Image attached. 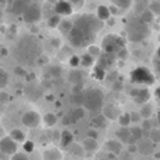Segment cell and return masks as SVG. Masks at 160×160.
<instances>
[{
    "label": "cell",
    "instance_id": "44dd1931",
    "mask_svg": "<svg viewBox=\"0 0 160 160\" xmlns=\"http://www.w3.org/2000/svg\"><path fill=\"white\" fill-rule=\"evenodd\" d=\"M111 16H112V13H111V10H109L108 6H99L97 9V17L99 18L101 21L111 20Z\"/></svg>",
    "mask_w": 160,
    "mask_h": 160
},
{
    "label": "cell",
    "instance_id": "680465c9",
    "mask_svg": "<svg viewBox=\"0 0 160 160\" xmlns=\"http://www.w3.org/2000/svg\"><path fill=\"white\" fill-rule=\"evenodd\" d=\"M156 58H157V60L160 61V47H159V48L156 50Z\"/></svg>",
    "mask_w": 160,
    "mask_h": 160
},
{
    "label": "cell",
    "instance_id": "bcb514c9",
    "mask_svg": "<svg viewBox=\"0 0 160 160\" xmlns=\"http://www.w3.org/2000/svg\"><path fill=\"white\" fill-rule=\"evenodd\" d=\"M130 118H132V123H136L140 121L142 115H140V112H130Z\"/></svg>",
    "mask_w": 160,
    "mask_h": 160
},
{
    "label": "cell",
    "instance_id": "681fc988",
    "mask_svg": "<svg viewBox=\"0 0 160 160\" xmlns=\"http://www.w3.org/2000/svg\"><path fill=\"white\" fill-rule=\"evenodd\" d=\"M118 57L121 58V60H126V58H128V50L126 48H122L121 51L118 52Z\"/></svg>",
    "mask_w": 160,
    "mask_h": 160
},
{
    "label": "cell",
    "instance_id": "30bf717a",
    "mask_svg": "<svg viewBox=\"0 0 160 160\" xmlns=\"http://www.w3.org/2000/svg\"><path fill=\"white\" fill-rule=\"evenodd\" d=\"M130 95H132L133 101H135L136 103H142V105L148 103V102H149V98H150V92H149L148 88H139V89H132Z\"/></svg>",
    "mask_w": 160,
    "mask_h": 160
},
{
    "label": "cell",
    "instance_id": "be15d7a7",
    "mask_svg": "<svg viewBox=\"0 0 160 160\" xmlns=\"http://www.w3.org/2000/svg\"><path fill=\"white\" fill-rule=\"evenodd\" d=\"M159 40H160V36H159Z\"/></svg>",
    "mask_w": 160,
    "mask_h": 160
},
{
    "label": "cell",
    "instance_id": "91938a15",
    "mask_svg": "<svg viewBox=\"0 0 160 160\" xmlns=\"http://www.w3.org/2000/svg\"><path fill=\"white\" fill-rule=\"evenodd\" d=\"M4 136H6V135H4V132H3V129H2V128H0V139H3Z\"/></svg>",
    "mask_w": 160,
    "mask_h": 160
},
{
    "label": "cell",
    "instance_id": "3957f363",
    "mask_svg": "<svg viewBox=\"0 0 160 160\" xmlns=\"http://www.w3.org/2000/svg\"><path fill=\"white\" fill-rule=\"evenodd\" d=\"M125 31H126V37L129 38V41L132 42H140L149 36V27L146 23H143L139 18H130L128 21L126 27H125Z\"/></svg>",
    "mask_w": 160,
    "mask_h": 160
},
{
    "label": "cell",
    "instance_id": "f5cc1de1",
    "mask_svg": "<svg viewBox=\"0 0 160 160\" xmlns=\"http://www.w3.org/2000/svg\"><path fill=\"white\" fill-rule=\"evenodd\" d=\"M128 152H130V153L138 152V145H129V146H128Z\"/></svg>",
    "mask_w": 160,
    "mask_h": 160
},
{
    "label": "cell",
    "instance_id": "94428289",
    "mask_svg": "<svg viewBox=\"0 0 160 160\" xmlns=\"http://www.w3.org/2000/svg\"><path fill=\"white\" fill-rule=\"evenodd\" d=\"M157 122H159V125H160V109L157 111Z\"/></svg>",
    "mask_w": 160,
    "mask_h": 160
},
{
    "label": "cell",
    "instance_id": "1f68e13d",
    "mask_svg": "<svg viewBox=\"0 0 160 160\" xmlns=\"http://www.w3.org/2000/svg\"><path fill=\"white\" fill-rule=\"evenodd\" d=\"M149 139H150L153 143L160 142V129L159 128H153V129L149 132Z\"/></svg>",
    "mask_w": 160,
    "mask_h": 160
},
{
    "label": "cell",
    "instance_id": "74e56055",
    "mask_svg": "<svg viewBox=\"0 0 160 160\" xmlns=\"http://www.w3.org/2000/svg\"><path fill=\"white\" fill-rule=\"evenodd\" d=\"M140 115H142V118L149 119L152 116V106L150 105H143V108L140 109Z\"/></svg>",
    "mask_w": 160,
    "mask_h": 160
},
{
    "label": "cell",
    "instance_id": "b9f144b4",
    "mask_svg": "<svg viewBox=\"0 0 160 160\" xmlns=\"http://www.w3.org/2000/svg\"><path fill=\"white\" fill-rule=\"evenodd\" d=\"M88 54H89L91 57H99L101 48H98L97 45H89V47H88Z\"/></svg>",
    "mask_w": 160,
    "mask_h": 160
},
{
    "label": "cell",
    "instance_id": "60d3db41",
    "mask_svg": "<svg viewBox=\"0 0 160 160\" xmlns=\"http://www.w3.org/2000/svg\"><path fill=\"white\" fill-rule=\"evenodd\" d=\"M72 101L75 103H78V105H84V92H74L72 95Z\"/></svg>",
    "mask_w": 160,
    "mask_h": 160
},
{
    "label": "cell",
    "instance_id": "11a10c76",
    "mask_svg": "<svg viewBox=\"0 0 160 160\" xmlns=\"http://www.w3.org/2000/svg\"><path fill=\"white\" fill-rule=\"evenodd\" d=\"M16 74H18V75H26V71L21 70V67H17V68H16Z\"/></svg>",
    "mask_w": 160,
    "mask_h": 160
},
{
    "label": "cell",
    "instance_id": "d4e9b609",
    "mask_svg": "<svg viewBox=\"0 0 160 160\" xmlns=\"http://www.w3.org/2000/svg\"><path fill=\"white\" fill-rule=\"evenodd\" d=\"M154 13L153 12H150L149 9H146V10H143L142 12V14H140V20L143 21V23H146V24H150V23H153L154 21Z\"/></svg>",
    "mask_w": 160,
    "mask_h": 160
},
{
    "label": "cell",
    "instance_id": "7bdbcfd3",
    "mask_svg": "<svg viewBox=\"0 0 160 160\" xmlns=\"http://www.w3.org/2000/svg\"><path fill=\"white\" fill-rule=\"evenodd\" d=\"M149 10L154 13V16L160 14V2H150L149 4Z\"/></svg>",
    "mask_w": 160,
    "mask_h": 160
},
{
    "label": "cell",
    "instance_id": "c3c4849f",
    "mask_svg": "<svg viewBox=\"0 0 160 160\" xmlns=\"http://www.w3.org/2000/svg\"><path fill=\"white\" fill-rule=\"evenodd\" d=\"M153 65H154V71H156V74L160 77V61L157 60V58H154Z\"/></svg>",
    "mask_w": 160,
    "mask_h": 160
},
{
    "label": "cell",
    "instance_id": "ffe728a7",
    "mask_svg": "<svg viewBox=\"0 0 160 160\" xmlns=\"http://www.w3.org/2000/svg\"><path fill=\"white\" fill-rule=\"evenodd\" d=\"M106 116L103 115V113H98V115H95L94 118L91 119V125H92V128H97V129H99V128H105L106 126Z\"/></svg>",
    "mask_w": 160,
    "mask_h": 160
},
{
    "label": "cell",
    "instance_id": "83f0119b",
    "mask_svg": "<svg viewBox=\"0 0 160 160\" xmlns=\"http://www.w3.org/2000/svg\"><path fill=\"white\" fill-rule=\"evenodd\" d=\"M42 121H44V125L45 126H54V125H57V116L54 115V113H45L44 116H42Z\"/></svg>",
    "mask_w": 160,
    "mask_h": 160
},
{
    "label": "cell",
    "instance_id": "9c48e42d",
    "mask_svg": "<svg viewBox=\"0 0 160 160\" xmlns=\"http://www.w3.org/2000/svg\"><path fill=\"white\" fill-rule=\"evenodd\" d=\"M41 122V116L36 111H28L21 116V123L27 128H37Z\"/></svg>",
    "mask_w": 160,
    "mask_h": 160
},
{
    "label": "cell",
    "instance_id": "f1b7e54d",
    "mask_svg": "<svg viewBox=\"0 0 160 160\" xmlns=\"http://www.w3.org/2000/svg\"><path fill=\"white\" fill-rule=\"evenodd\" d=\"M113 62V54H106L105 52V55H101V58H99V64L98 65H101L102 68H106L108 65H111V64Z\"/></svg>",
    "mask_w": 160,
    "mask_h": 160
},
{
    "label": "cell",
    "instance_id": "6f0895ef",
    "mask_svg": "<svg viewBox=\"0 0 160 160\" xmlns=\"http://www.w3.org/2000/svg\"><path fill=\"white\" fill-rule=\"evenodd\" d=\"M0 160H10V159H9V156H7V154L0 153Z\"/></svg>",
    "mask_w": 160,
    "mask_h": 160
},
{
    "label": "cell",
    "instance_id": "6125c7cd",
    "mask_svg": "<svg viewBox=\"0 0 160 160\" xmlns=\"http://www.w3.org/2000/svg\"><path fill=\"white\" fill-rule=\"evenodd\" d=\"M97 160H108V159H97Z\"/></svg>",
    "mask_w": 160,
    "mask_h": 160
},
{
    "label": "cell",
    "instance_id": "7402d4cb",
    "mask_svg": "<svg viewBox=\"0 0 160 160\" xmlns=\"http://www.w3.org/2000/svg\"><path fill=\"white\" fill-rule=\"evenodd\" d=\"M9 136L17 143H20V142L24 143L26 142V133L23 132L21 129H17V128H16V129H12V132H10Z\"/></svg>",
    "mask_w": 160,
    "mask_h": 160
},
{
    "label": "cell",
    "instance_id": "9f6ffc18",
    "mask_svg": "<svg viewBox=\"0 0 160 160\" xmlns=\"http://www.w3.org/2000/svg\"><path fill=\"white\" fill-rule=\"evenodd\" d=\"M154 97H156L157 99H160V85L156 88V91H154Z\"/></svg>",
    "mask_w": 160,
    "mask_h": 160
},
{
    "label": "cell",
    "instance_id": "f6af8a7d",
    "mask_svg": "<svg viewBox=\"0 0 160 160\" xmlns=\"http://www.w3.org/2000/svg\"><path fill=\"white\" fill-rule=\"evenodd\" d=\"M67 2H70L72 7H77V9H81L85 3V0H67Z\"/></svg>",
    "mask_w": 160,
    "mask_h": 160
},
{
    "label": "cell",
    "instance_id": "8d00e7d4",
    "mask_svg": "<svg viewBox=\"0 0 160 160\" xmlns=\"http://www.w3.org/2000/svg\"><path fill=\"white\" fill-rule=\"evenodd\" d=\"M102 113L106 116V119H115V109L112 106H105L102 109Z\"/></svg>",
    "mask_w": 160,
    "mask_h": 160
},
{
    "label": "cell",
    "instance_id": "8fae6325",
    "mask_svg": "<svg viewBox=\"0 0 160 160\" xmlns=\"http://www.w3.org/2000/svg\"><path fill=\"white\" fill-rule=\"evenodd\" d=\"M54 10H55V14H58V16H70L72 13L74 7L67 0H58L57 3H55Z\"/></svg>",
    "mask_w": 160,
    "mask_h": 160
},
{
    "label": "cell",
    "instance_id": "5bb4252c",
    "mask_svg": "<svg viewBox=\"0 0 160 160\" xmlns=\"http://www.w3.org/2000/svg\"><path fill=\"white\" fill-rule=\"evenodd\" d=\"M119 142L126 143V145H136V142L133 140L132 133H130V128H121V129L116 132Z\"/></svg>",
    "mask_w": 160,
    "mask_h": 160
},
{
    "label": "cell",
    "instance_id": "4fadbf2b",
    "mask_svg": "<svg viewBox=\"0 0 160 160\" xmlns=\"http://www.w3.org/2000/svg\"><path fill=\"white\" fill-rule=\"evenodd\" d=\"M30 0H13L12 3V13L13 14H24V12L30 7Z\"/></svg>",
    "mask_w": 160,
    "mask_h": 160
},
{
    "label": "cell",
    "instance_id": "e575fe53",
    "mask_svg": "<svg viewBox=\"0 0 160 160\" xmlns=\"http://www.w3.org/2000/svg\"><path fill=\"white\" fill-rule=\"evenodd\" d=\"M7 84H9V75L3 68H0V88H4Z\"/></svg>",
    "mask_w": 160,
    "mask_h": 160
},
{
    "label": "cell",
    "instance_id": "2e32d148",
    "mask_svg": "<svg viewBox=\"0 0 160 160\" xmlns=\"http://www.w3.org/2000/svg\"><path fill=\"white\" fill-rule=\"evenodd\" d=\"M72 143H74V135H72V132H70L68 129L62 130V132H61V136H60V145H61V148L70 149Z\"/></svg>",
    "mask_w": 160,
    "mask_h": 160
},
{
    "label": "cell",
    "instance_id": "7c38bea8",
    "mask_svg": "<svg viewBox=\"0 0 160 160\" xmlns=\"http://www.w3.org/2000/svg\"><path fill=\"white\" fill-rule=\"evenodd\" d=\"M138 152L143 156H150L154 153V143L150 139H142L138 142Z\"/></svg>",
    "mask_w": 160,
    "mask_h": 160
},
{
    "label": "cell",
    "instance_id": "d590c367",
    "mask_svg": "<svg viewBox=\"0 0 160 160\" xmlns=\"http://www.w3.org/2000/svg\"><path fill=\"white\" fill-rule=\"evenodd\" d=\"M61 21H62V20L60 18V16H58V14H54L52 17L48 18V26H50L51 28H55V27H58V26H60Z\"/></svg>",
    "mask_w": 160,
    "mask_h": 160
},
{
    "label": "cell",
    "instance_id": "ba28073f",
    "mask_svg": "<svg viewBox=\"0 0 160 160\" xmlns=\"http://www.w3.org/2000/svg\"><path fill=\"white\" fill-rule=\"evenodd\" d=\"M0 153L7 154V156H13L17 153V142L10 138V136H4L3 139H0Z\"/></svg>",
    "mask_w": 160,
    "mask_h": 160
},
{
    "label": "cell",
    "instance_id": "db71d44e",
    "mask_svg": "<svg viewBox=\"0 0 160 160\" xmlns=\"http://www.w3.org/2000/svg\"><path fill=\"white\" fill-rule=\"evenodd\" d=\"M109 10H111V13H112V14H118V13H119V7L113 6V4H112V6L109 7Z\"/></svg>",
    "mask_w": 160,
    "mask_h": 160
},
{
    "label": "cell",
    "instance_id": "5b68a950",
    "mask_svg": "<svg viewBox=\"0 0 160 160\" xmlns=\"http://www.w3.org/2000/svg\"><path fill=\"white\" fill-rule=\"evenodd\" d=\"M156 77L149 68L146 67H138L130 72V82L136 85H143V87H150L154 84Z\"/></svg>",
    "mask_w": 160,
    "mask_h": 160
},
{
    "label": "cell",
    "instance_id": "836d02e7",
    "mask_svg": "<svg viewBox=\"0 0 160 160\" xmlns=\"http://www.w3.org/2000/svg\"><path fill=\"white\" fill-rule=\"evenodd\" d=\"M81 65L82 67H92L94 65V57H91L89 54H84L81 55Z\"/></svg>",
    "mask_w": 160,
    "mask_h": 160
},
{
    "label": "cell",
    "instance_id": "f907efd6",
    "mask_svg": "<svg viewBox=\"0 0 160 160\" xmlns=\"http://www.w3.org/2000/svg\"><path fill=\"white\" fill-rule=\"evenodd\" d=\"M87 136H88V138H91V139H97V138H98V132H97V130H94V129H89V130H88V133H87Z\"/></svg>",
    "mask_w": 160,
    "mask_h": 160
},
{
    "label": "cell",
    "instance_id": "603a6c76",
    "mask_svg": "<svg viewBox=\"0 0 160 160\" xmlns=\"http://www.w3.org/2000/svg\"><path fill=\"white\" fill-rule=\"evenodd\" d=\"M82 146H84L85 152H95L98 149V142H97V139L87 138V139L82 142Z\"/></svg>",
    "mask_w": 160,
    "mask_h": 160
},
{
    "label": "cell",
    "instance_id": "8992f818",
    "mask_svg": "<svg viewBox=\"0 0 160 160\" xmlns=\"http://www.w3.org/2000/svg\"><path fill=\"white\" fill-rule=\"evenodd\" d=\"M122 48H125V40L121 36L108 34L102 40V50L106 54H118Z\"/></svg>",
    "mask_w": 160,
    "mask_h": 160
},
{
    "label": "cell",
    "instance_id": "277c9868",
    "mask_svg": "<svg viewBox=\"0 0 160 160\" xmlns=\"http://www.w3.org/2000/svg\"><path fill=\"white\" fill-rule=\"evenodd\" d=\"M105 95L98 88H91L84 92V108L89 112H99L103 108Z\"/></svg>",
    "mask_w": 160,
    "mask_h": 160
},
{
    "label": "cell",
    "instance_id": "d6a6232c",
    "mask_svg": "<svg viewBox=\"0 0 160 160\" xmlns=\"http://www.w3.org/2000/svg\"><path fill=\"white\" fill-rule=\"evenodd\" d=\"M70 150H71V153L72 154H75V156H79V157H84V154H85V149H84V146H79V145H71V148H70Z\"/></svg>",
    "mask_w": 160,
    "mask_h": 160
},
{
    "label": "cell",
    "instance_id": "6da1fadb",
    "mask_svg": "<svg viewBox=\"0 0 160 160\" xmlns=\"http://www.w3.org/2000/svg\"><path fill=\"white\" fill-rule=\"evenodd\" d=\"M103 26V21H101L97 16L92 14H81L74 20L72 30L68 33V41L71 45L77 48L89 47L92 45L94 40L97 38V34L101 31Z\"/></svg>",
    "mask_w": 160,
    "mask_h": 160
},
{
    "label": "cell",
    "instance_id": "816d5d0a",
    "mask_svg": "<svg viewBox=\"0 0 160 160\" xmlns=\"http://www.w3.org/2000/svg\"><path fill=\"white\" fill-rule=\"evenodd\" d=\"M9 101V95L6 94V92H0V102H7Z\"/></svg>",
    "mask_w": 160,
    "mask_h": 160
},
{
    "label": "cell",
    "instance_id": "9a60e30c",
    "mask_svg": "<svg viewBox=\"0 0 160 160\" xmlns=\"http://www.w3.org/2000/svg\"><path fill=\"white\" fill-rule=\"evenodd\" d=\"M105 148L106 150L109 152V153H112L113 156H118V154H121L122 152H123V146H122V143L119 142V140H108V142L105 143Z\"/></svg>",
    "mask_w": 160,
    "mask_h": 160
},
{
    "label": "cell",
    "instance_id": "7a4b0ae2",
    "mask_svg": "<svg viewBox=\"0 0 160 160\" xmlns=\"http://www.w3.org/2000/svg\"><path fill=\"white\" fill-rule=\"evenodd\" d=\"M14 58L21 64L31 65L36 60L41 58V45L34 36H24L17 41L13 50Z\"/></svg>",
    "mask_w": 160,
    "mask_h": 160
},
{
    "label": "cell",
    "instance_id": "ee69618b",
    "mask_svg": "<svg viewBox=\"0 0 160 160\" xmlns=\"http://www.w3.org/2000/svg\"><path fill=\"white\" fill-rule=\"evenodd\" d=\"M10 160H30L27 156V153H16L10 157Z\"/></svg>",
    "mask_w": 160,
    "mask_h": 160
},
{
    "label": "cell",
    "instance_id": "d6986e66",
    "mask_svg": "<svg viewBox=\"0 0 160 160\" xmlns=\"http://www.w3.org/2000/svg\"><path fill=\"white\" fill-rule=\"evenodd\" d=\"M84 115H85V108H81V106L72 109V111H71V113H68L71 123H77L78 121H81V119L84 118Z\"/></svg>",
    "mask_w": 160,
    "mask_h": 160
},
{
    "label": "cell",
    "instance_id": "4dcf8cb0",
    "mask_svg": "<svg viewBox=\"0 0 160 160\" xmlns=\"http://www.w3.org/2000/svg\"><path fill=\"white\" fill-rule=\"evenodd\" d=\"M92 75H94V78L102 81V79L105 78V68H102L101 65H97L94 68V71H92Z\"/></svg>",
    "mask_w": 160,
    "mask_h": 160
},
{
    "label": "cell",
    "instance_id": "484cf974",
    "mask_svg": "<svg viewBox=\"0 0 160 160\" xmlns=\"http://www.w3.org/2000/svg\"><path fill=\"white\" fill-rule=\"evenodd\" d=\"M111 3L113 4V6L119 7L121 10H128L130 6H132L133 0H111Z\"/></svg>",
    "mask_w": 160,
    "mask_h": 160
},
{
    "label": "cell",
    "instance_id": "52a82bcc",
    "mask_svg": "<svg viewBox=\"0 0 160 160\" xmlns=\"http://www.w3.org/2000/svg\"><path fill=\"white\" fill-rule=\"evenodd\" d=\"M40 18H41V7L37 3H31L30 7L23 14V20L28 24H36L37 21H40Z\"/></svg>",
    "mask_w": 160,
    "mask_h": 160
},
{
    "label": "cell",
    "instance_id": "ac0fdd59",
    "mask_svg": "<svg viewBox=\"0 0 160 160\" xmlns=\"http://www.w3.org/2000/svg\"><path fill=\"white\" fill-rule=\"evenodd\" d=\"M68 78H70L71 84H74L75 87H79V85H82V82H84V74H82V71H79L78 68H75V70H72L70 72Z\"/></svg>",
    "mask_w": 160,
    "mask_h": 160
},
{
    "label": "cell",
    "instance_id": "ab89813d",
    "mask_svg": "<svg viewBox=\"0 0 160 160\" xmlns=\"http://www.w3.org/2000/svg\"><path fill=\"white\" fill-rule=\"evenodd\" d=\"M68 62H70V65L75 70V68H78V67L81 65V57H79V55H72Z\"/></svg>",
    "mask_w": 160,
    "mask_h": 160
},
{
    "label": "cell",
    "instance_id": "cb8c5ba5",
    "mask_svg": "<svg viewBox=\"0 0 160 160\" xmlns=\"http://www.w3.org/2000/svg\"><path fill=\"white\" fill-rule=\"evenodd\" d=\"M130 133H132V138L135 142H140L145 136V130L142 129V126H135V128H130Z\"/></svg>",
    "mask_w": 160,
    "mask_h": 160
},
{
    "label": "cell",
    "instance_id": "e0dca14e",
    "mask_svg": "<svg viewBox=\"0 0 160 160\" xmlns=\"http://www.w3.org/2000/svg\"><path fill=\"white\" fill-rule=\"evenodd\" d=\"M44 160H62V153L57 148H50L42 153Z\"/></svg>",
    "mask_w": 160,
    "mask_h": 160
},
{
    "label": "cell",
    "instance_id": "7dc6e473",
    "mask_svg": "<svg viewBox=\"0 0 160 160\" xmlns=\"http://www.w3.org/2000/svg\"><path fill=\"white\" fill-rule=\"evenodd\" d=\"M142 129L145 130V132H146V130H149V132H150V130L153 129V128H152V123L148 121V119H145V122H143V126H142Z\"/></svg>",
    "mask_w": 160,
    "mask_h": 160
},
{
    "label": "cell",
    "instance_id": "4316f807",
    "mask_svg": "<svg viewBox=\"0 0 160 160\" xmlns=\"http://www.w3.org/2000/svg\"><path fill=\"white\" fill-rule=\"evenodd\" d=\"M118 122H119V125H121V128H129V125L132 123L130 113H121L118 118Z\"/></svg>",
    "mask_w": 160,
    "mask_h": 160
},
{
    "label": "cell",
    "instance_id": "f35d334b",
    "mask_svg": "<svg viewBox=\"0 0 160 160\" xmlns=\"http://www.w3.org/2000/svg\"><path fill=\"white\" fill-rule=\"evenodd\" d=\"M34 142L33 140H26L24 143H23V150H24V153H31V152H34Z\"/></svg>",
    "mask_w": 160,
    "mask_h": 160
},
{
    "label": "cell",
    "instance_id": "f546056e",
    "mask_svg": "<svg viewBox=\"0 0 160 160\" xmlns=\"http://www.w3.org/2000/svg\"><path fill=\"white\" fill-rule=\"evenodd\" d=\"M72 26H74V21L62 20V21L60 23V26H58V28H60V30L62 31L64 34H67V36H68V33H70V31L72 30Z\"/></svg>",
    "mask_w": 160,
    "mask_h": 160
}]
</instances>
